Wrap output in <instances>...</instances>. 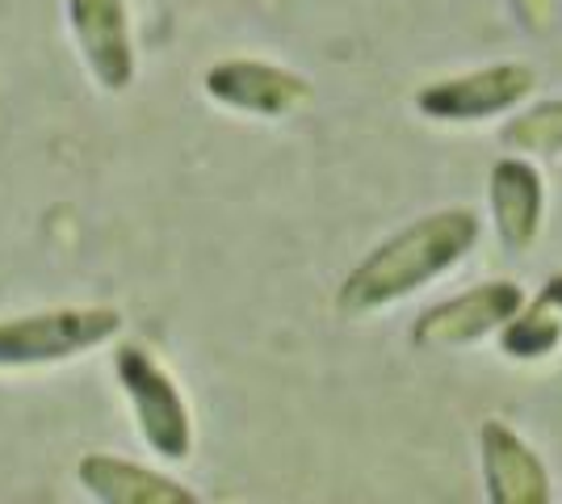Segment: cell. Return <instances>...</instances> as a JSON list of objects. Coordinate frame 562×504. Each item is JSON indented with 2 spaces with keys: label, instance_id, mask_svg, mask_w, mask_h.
Wrapping results in <instances>:
<instances>
[{
  "label": "cell",
  "instance_id": "14",
  "mask_svg": "<svg viewBox=\"0 0 562 504\" xmlns=\"http://www.w3.org/2000/svg\"><path fill=\"white\" fill-rule=\"evenodd\" d=\"M538 299L541 303H550V307L562 315V273H550V278H546V287L538 290Z\"/></svg>",
  "mask_w": 562,
  "mask_h": 504
},
{
  "label": "cell",
  "instance_id": "12",
  "mask_svg": "<svg viewBox=\"0 0 562 504\" xmlns=\"http://www.w3.org/2000/svg\"><path fill=\"white\" fill-rule=\"evenodd\" d=\"M499 144L516 156H562V97L516 110L499 126Z\"/></svg>",
  "mask_w": 562,
  "mask_h": 504
},
{
  "label": "cell",
  "instance_id": "2",
  "mask_svg": "<svg viewBox=\"0 0 562 504\" xmlns=\"http://www.w3.org/2000/svg\"><path fill=\"white\" fill-rule=\"evenodd\" d=\"M114 374L151 455L168 458V462H186L193 455V412H189L177 379L143 345H117Z\"/></svg>",
  "mask_w": 562,
  "mask_h": 504
},
{
  "label": "cell",
  "instance_id": "3",
  "mask_svg": "<svg viewBox=\"0 0 562 504\" xmlns=\"http://www.w3.org/2000/svg\"><path fill=\"white\" fill-rule=\"evenodd\" d=\"M122 333L114 307H50L0 320V370L50 366L89 354Z\"/></svg>",
  "mask_w": 562,
  "mask_h": 504
},
{
  "label": "cell",
  "instance_id": "6",
  "mask_svg": "<svg viewBox=\"0 0 562 504\" xmlns=\"http://www.w3.org/2000/svg\"><path fill=\"white\" fill-rule=\"evenodd\" d=\"M202 89L218 105L257 114V119H290L315 97L306 76L269 64V59H218L202 76Z\"/></svg>",
  "mask_w": 562,
  "mask_h": 504
},
{
  "label": "cell",
  "instance_id": "9",
  "mask_svg": "<svg viewBox=\"0 0 562 504\" xmlns=\"http://www.w3.org/2000/svg\"><path fill=\"white\" fill-rule=\"evenodd\" d=\"M479 455H483V483L492 504H550L554 480L541 455L504 421H487L479 429Z\"/></svg>",
  "mask_w": 562,
  "mask_h": 504
},
{
  "label": "cell",
  "instance_id": "8",
  "mask_svg": "<svg viewBox=\"0 0 562 504\" xmlns=\"http://www.w3.org/2000/svg\"><path fill=\"white\" fill-rule=\"evenodd\" d=\"M487 211L499 244L508 253H529L546 219V181L529 156H499L487 177Z\"/></svg>",
  "mask_w": 562,
  "mask_h": 504
},
{
  "label": "cell",
  "instance_id": "11",
  "mask_svg": "<svg viewBox=\"0 0 562 504\" xmlns=\"http://www.w3.org/2000/svg\"><path fill=\"white\" fill-rule=\"evenodd\" d=\"M495 336H499V354L508 361H541L562 345V315L541 299L533 303L525 299V307L508 315Z\"/></svg>",
  "mask_w": 562,
  "mask_h": 504
},
{
  "label": "cell",
  "instance_id": "7",
  "mask_svg": "<svg viewBox=\"0 0 562 504\" xmlns=\"http://www.w3.org/2000/svg\"><path fill=\"white\" fill-rule=\"evenodd\" d=\"M76 47L101 89L122 93L135 80V34L126 0H68Z\"/></svg>",
  "mask_w": 562,
  "mask_h": 504
},
{
  "label": "cell",
  "instance_id": "13",
  "mask_svg": "<svg viewBox=\"0 0 562 504\" xmlns=\"http://www.w3.org/2000/svg\"><path fill=\"white\" fill-rule=\"evenodd\" d=\"M504 4L525 34H546L554 25V13H559V0H504Z\"/></svg>",
  "mask_w": 562,
  "mask_h": 504
},
{
  "label": "cell",
  "instance_id": "10",
  "mask_svg": "<svg viewBox=\"0 0 562 504\" xmlns=\"http://www.w3.org/2000/svg\"><path fill=\"white\" fill-rule=\"evenodd\" d=\"M80 488L105 504H198V492L114 455H85L76 467Z\"/></svg>",
  "mask_w": 562,
  "mask_h": 504
},
{
  "label": "cell",
  "instance_id": "4",
  "mask_svg": "<svg viewBox=\"0 0 562 504\" xmlns=\"http://www.w3.org/2000/svg\"><path fill=\"white\" fill-rule=\"evenodd\" d=\"M533 89H538V76L529 64H487V68H474V72L428 80L416 93V110L428 122L470 126V122L513 114Z\"/></svg>",
  "mask_w": 562,
  "mask_h": 504
},
{
  "label": "cell",
  "instance_id": "5",
  "mask_svg": "<svg viewBox=\"0 0 562 504\" xmlns=\"http://www.w3.org/2000/svg\"><path fill=\"white\" fill-rule=\"evenodd\" d=\"M525 307V290L508 282V278H492L479 287L453 294L446 303L428 307V312L412 324L407 340L424 349V354H446V349H462L483 336H495V328Z\"/></svg>",
  "mask_w": 562,
  "mask_h": 504
},
{
  "label": "cell",
  "instance_id": "1",
  "mask_svg": "<svg viewBox=\"0 0 562 504\" xmlns=\"http://www.w3.org/2000/svg\"><path fill=\"white\" fill-rule=\"evenodd\" d=\"M479 236H483V219L474 206L428 211L352 265L336 290V312L357 320L395 307L416 290L453 273L474 253Z\"/></svg>",
  "mask_w": 562,
  "mask_h": 504
}]
</instances>
